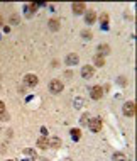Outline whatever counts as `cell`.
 Wrapping results in <instances>:
<instances>
[{
    "label": "cell",
    "mask_w": 137,
    "mask_h": 161,
    "mask_svg": "<svg viewBox=\"0 0 137 161\" xmlns=\"http://www.w3.org/2000/svg\"><path fill=\"white\" fill-rule=\"evenodd\" d=\"M49 90H51V93H61L63 92V83L59 80H51L49 81Z\"/></svg>",
    "instance_id": "cell-3"
},
{
    "label": "cell",
    "mask_w": 137,
    "mask_h": 161,
    "mask_svg": "<svg viewBox=\"0 0 137 161\" xmlns=\"http://www.w3.org/2000/svg\"><path fill=\"white\" fill-rule=\"evenodd\" d=\"M49 29H51V31H58V29H59V20L54 19V17H53V19H49Z\"/></svg>",
    "instance_id": "cell-14"
},
{
    "label": "cell",
    "mask_w": 137,
    "mask_h": 161,
    "mask_svg": "<svg viewBox=\"0 0 137 161\" xmlns=\"http://www.w3.org/2000/svg\"><path fill=\"white\" fill-rule=\"evenodd\" d=\"M37 147H41V149H48L49 147V139L46 136H41L37 139Z\"/></svg>",
    "instance_id": "cell-8"
},
{
    "label": "cell",
    "mask_w": 137,
    "mask_h": 161,
    "mask_svg": "<svg viewBox=\"0 0 137 161\" xmlns=\"http://www.w3.org/2000/svg\"><path fill=\"white\" fill-rule=\"evenodd\" d=\"M59 146H61V139L59 137H53L49 141V147H53V149H59Z\"/></svg>",
    "instance_id": "cell-13"
},
{
    "label": "cell",
    "mask_w": 137,
    "mask_h": 161,
    "mask_svg": "<svg viewBox=\"0 0 137 161\" xmlns=\"http://www.w3.org/2000/svg\"><path fill=\"white\" fill-rule=\"evenodd\" d=\"M112 161H125V154H122V153H115L112 156Z\"/></svg>",
    "instance_id": "cell-17"
},
{
    "label": "cell",
    "mask_w": 137,
    "mask_h": 161,
    "mask_svg": "<svg viewBox=\"0 0 137 161\" xmlns=\"http://www.w3.org/2000/svg\"><path fill=\"white\" fill-rule=\"evenodd\" d=\"M119 83H120V85H125V83H127V81H125V78L120 76V78H119Z\"/></svg>",
    "instance_id": "cell-24"
},
{
    "label": "cell",
    "mask_w": 137,
    "mask_h": 161,
    "mask_svg": "<svg viewBox=\"0 0 137 161\" xmlns=\"http://www.w3.org/2000/svg\"><path fill=\"white\" fill-rule=\"evenodd\" d=\"M8 161H12V159H8Z\"/></svg>",
    "instance_id": "cell-28"
},
{
    "label": "cell",
    "mask_w": 137,
    "mask_h": 161,
    "mask_svg": "<svg viewBox=\"0 0 137 161\" xmlns=\"http://www.w3.org/2000/svg\"><path fill=\"white\" fill-rule=\"evenodd\" d=\"M90 95H92L93 100H100L102 95H103V90H102L100 85H95V86H92V90H90Z\"/></svg>",
    "instance_id": "cell-4"
},
{
    "label": "cell",
    "mask_w": 137,
    "mask_h": 161,
    "mask_svg": "<svg viewBox=\"0 0 137 161\" xmlns=\"http://www.w3.org/2000/svg\"><path fill=\"white\" fill-rule=\"evenodd\" d=\"M37 10V3H31V5H25L24 7V12H25V15H34V12Z\"/></svg>",
    "instance_id": "cell-12"
},
{
    "label": "cell",
    "mask_w": 137,
    "mask_h": 161,
    "mask_svg": "<svg viewBox=\"0 0 137 161\" xmlns=\"http://www.w3.org/2000/svg\"><path fill=\"white\" fill-rule=\"evenodd\" d=\"M88 127L92 132H100L102 130V119L100 117H93V119L88 120Z\"/></svg>",
    "instance_id": "cell-1"
},
{
    "label": "cell",
    "mask_w": 137,
    "mask_h": 161,
    "mask_svg": "<svg viewBox=\"0 0 137 161\" xmlns=\"http://www.w3.org/2000/svg\"><path fill=\"white\" fill-rule=\"evenodd\" d=\"M3 25V19H2V15H0V27Z\"/></svg>",
    "instance_id": "cell-25"
},
{
    "label": "cell",
    "mask_w": 137,
    "mask_h": 161,
    "mask_svg": "<svg viewBox=\"0 0 137 161\" xmlns=\"http://www.w3.org/2000/svg\"><path fill=\"white\" fill-rule=\"evenodd\" d=\"M73 12H75V14H83L85 12V3L83 2H75L73 3Z\"/></svg>",
    "instance_id": "cell-10"
},
{
    "label": "cell",
    "mask_w": 137,
    "mask_h": 161,
    "mask_svg": "<svg viewBox=\"0 0 137 161\" xmlns=\"http://www.w3.org/2000/svg\"><path fill=\"white\" fill-rule=\"evenodd\" d=\"M85 20H87L88 24H93L97 20V14L95 10H85Z\"/></svg>",
    "instance_id": "cell-7"
},
{
    "label": "cell",
    "mask_w": 137,
    "mask_h": 161,
    "mask_svg": "<svg viewBox=\"0 0 137 161\" xmlns=\"http://www.w3.org/2000/svg\"><path fill=\"white\" fill-rule=\"evenodd\" d=\"M24 83H25V86H36L37 85V76L32 75V73H29V75L24 76Z\"/></svg>",
    "instance_id": "cell-6"
},
{
    "label": "cell",
    "mask_w": 137,
    "mask_h": 161,
    "mask_svg": "<svg viewBox=\"0 0 137 161\" xmlns=\"http://www.w3.org/2000/svg\"><path fill=\"white\" fill-rule=\"evenodd\" d=\"M41 161H49V159H46V158H42V159H41Z\"/></svg>",
    "instance_id": "cell-26"
},
{
    "label": "cell",
    "mask_w": 137,
    "mask_h": 161,
    "mask_svg": "<svg viewBox=\"0 0 137 161\" xmlns=\"http://www.w3.org/2000/svg\"><path fill=\"white\" fill-rule=\"evenodd\" d=\"M3 112H5V103H3V102H0V115H2Z\"/></svg>",
    "instance_id": "cell-23"
},
{
    "label": "cell",
    "mask_w": 137,
    "mask_h": 161,
    "mask_svg": "<svg viewBox=\"0 0 137 161\" xmlns=\"http://www.w3.org/2000/svg\"><path fill=\"white\" fill-rule=\"evenodd\" d=\"M71 136L75 141H80V137H81V130L80 129H71Z\"/></svg>",
    "instance_id": "cell-16"
},
{
    "label": "cell",
    "mask_w": 137,
    "mask_h": 161,
    "mask_svg": "<svg viewBox=\"0 0 137 161\" xmlns=\"http://www.w3.org/2000/svg\"><path fill=\"white\" fill-rule=\"evenodd\" d=\"M10 22H12V24H19V17H17V15H12V17H10Z\"/></svg>",
    "instance_id": "cell-22"
},
{
    "label": "cell",
    "mask_w": 137,
    "mask_h": 161,
    "mask_svg": "<svg viewBox=\"0 0 137 161\" xmlns=\"http://www.w3.org/2000/svg\"><path fill=\"white\" fill-rule=\"evenodd\" d=\"M66 161H71V159H66Z\"/></svg>",
    "instance_id": "cell-27"
},
{
    "label": "cell",
    "mask_w": 137,
    "mask_h": 161,
    "mask_svg": "<svg viewBox=\"0 0 137 161\" xmlns=\"http://www.w3.org/2000/svg\"><path fill=\"white\" fill-rule=\"evenodd\" d=\"M100 22H102V25H103V27H107V24L110 22V17H108V14H102V17H100Z\"/></svg>",
    "instance_id": "cell-15"
},
{
    "label": "cell",
    "mask_w": 137,
    "mask_h": 161,
    "mask_svg": "<svg viewBox=\"0 0 137 161\" xmlns=\"http://www.w3.org/2000/svg\"><path fill=\"white\" fill-rule=\"evenodd\" d=\"M81 37H85V39H92V32H90V31H81Z\"/></svg>",
    "instance_id": "cell-20"
},
{
    "label": "cell",
    "mask_w": 137,
    "mask_h": 161,
    "mask_svg": "<svg viewBox=\"0 0 137 161\" xmlns=\"http://www.w3.org/2000/svg\"><path fill=\"white\" fill-rule=\"evenodd\" d=\"M88 120H90V115H88V114H83V115H81V119H80V122L83 124V125H87Z\"/></svg>",
    "instance_id": "cell-19"
},
{
    "label": "cell",
    "mask_w": 137,
    "mask_h": 161,
    "mask_svg": "<svg viewBox=\"0 0 137 161\" xmlns=\"http://www.w3.org/2000/svg\"><path fill=\"white\" fill-rule=\"evenodd\" d=\"M108 53H110V46L108 44H100V46H98V56L103 58V56H107Z\"/></svg>",
    "instance_id": "cell-11"
},
{
    "label": "cell",
    "mask_w": 137,
    "mask_h": 161,
    "mask_svg": "<svg viewBox=\"0 0 137 161\" xmlns=\"http://www.w3.org/2000/svg\"><path fill=\"white\" fill-rule=\"evenodd\" d=\"M135 112H137L135 102H125L124 103V114H125L127 117H134Z\"/></svg>",
    "instance_id": "cell-2"
},
{
    "label": "cell",
    "mask_w": 137,
    "mask_h": 161,
    "mask_svg": "<svg viewBox=\"0 0 137 161\" xmlns=\"http://www.w3.org/2000/svg\"><path fill=\"white\" fill-rule=\"evenodd\" d=\"M24 154H27V156H31V158H34V156H36V153H34L32 149H25L24 151Z\"/></svg>",
    "instance_id": "cell-21"
},
{
    "label": "cell",
    "mask_w": 137,
    "mask_h": 161,
    "mask_svg": "<svg viewBox=\"0 0 137 161\" xmlns=\"http://www.w3.org/2000/svg\"><path fill=\"white\" fill-rule=\"evenodd\" d=\"M105 64V58H102V56H95V66H103Z\"/></svg>",
    "instance_id": "cell-18"
},
{
    "label": "cell",
    "mask_w": 137,
    "mask_h": 161,
    "mask_svg": "<svg viewBox=\"0 0 137 161\" xmlns=\"http://www.w3.org/2000/svg\"><path fill=\"white\" fill-rule=\"evenodd\" d=\"M76 63H78V54L71 53V54L66 56V64H68V66H75Z\"/></svg>",
    "instance_id": "cell-9"
},
{
    "label": "cell",
    "mask_w": 137,
    "mask_h": 161,
    "mask_svg": "<svg viewBox=\"0 0 137 161\" xmlns=\"http://www.w3.org/2000/svg\"><path fill=\"white\" fill-rule=\"evenodd\" d=\"M93 75H95V66H90V64L81 66V76L83 78H92Z\"/></svg>",
    "instance_id": "cell-5"
}]
</instances>
